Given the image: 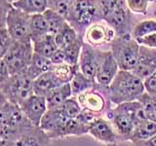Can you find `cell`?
<instances>
[{"instance_id":"43","label":"cell","mask_w":156,"mask_h":146,"mask_svg":"<svg viewBox=\"0 0 156 146\" xmlns=\"http://www.w3.org/2000/svg\"><path fill=\"white\" fill-rule=\"evenodd\" d=\"M133 146H156V136L153 138L144 140V141H134L131 142Z\"/></svg>"},{"instance_id":"23","label":"cell","mask_w":156,"mask_h":146,"mask_svg":"<svg viewBox=\"0 0 156 146\" xmlns=\"http://www.w3.org/2000/svg\"><path fill=\"white\" fill-rule=\"evenodd\" d=\"M13 6L30 16L43 14L49 9L48 0H18Z\"/></svg>"},{"instance_id":"18","label":"cell","mask_w":156,"mask_h":146,"mask_svg":"<svg viewBox=\"0 0 156 146\" xmlns=\"http://www.w3.org/2000/svg\"><path fill=\"white\" fill-rule=\"evenodd\" d=\"M112 109L116 112H119V113L126 115L127 117H129L134 122L135 126H138L139 124L148 120L144 106L139 100L125 102V103L112 107Z\"/></svg>"},{"instance_id":"30","label":"cell","mask_w":156,"mask_h":146,"mask_svg":"<svg viewBox=\"0 0 156 146\" xmlns=\"http://www.w3.org/2000/svg\"><path fill=\"white\" fill-rule=\"evenodd\" d=\"M155 32H156V18L144 19V21H140L138 23H136L131 34L134 39L138 40V39L150 35V34Z\"/></svg>"},{"instance_id":"38","label":"cell","mask_w":156,"mask_h":146,"mask_svg":"<svg viewBox=\"0 0 156 146\" xmlns=\"http://www.w3.org/2000/svg\"><path fill=\"white\" fill-rule=\"evenodd\" d=\"M14 42L15 41L9 34L7 27L0 26V53H1V57L5 56V54L9 51V49L12 47Z\"/></svg>"},{"instance_id":"20","label":"cell","mask_w":156,"mask_h":146,"mask_svg":"<svg viewBox=\"0 0 156 146\" xmlns=\"http://www.w3.org/2000/svg\"><path fill=\"white\" fill-rule=\"evenodd\" d=\"M71 96H73V94L70 87V83L69 84H65L55 90H53L45 96L48 109L60 108Z\"/></svg>"},{"instance_id":"40","label":"cell","mask_w":156,"mask_h":146,"mask_svg":"<svg viewBox=\"0 0 156 146\" xmlns=\"http://www.w3.org/2000/svg\"><path fill=\"white\" fill-rule=\"evenodd\" d=\"M136 42H138L140 46L156 49V32L150 34V35L145 36V37L140 38V39H138Z\"/></svg>"},{"instance_id":"12","label":"cell","mask_w":156,"mask_h":146,"mask_svg":"<svg viewBox=\"0 0 156 146\" xmlns=\"http://www.w3.org/2000/svg\"><path fill=\"white\" fill-rule=\"evenodd\" d=\"M68 118L63 115L60 108L48 109L43 116L40 128L51 139L63 138V131Z\"/></svg>"},{"instance_id":"28","label":"cell","mask_w":156,"mask_h":146,"mask_svg":"<svg viewBox=\"0 0 156 146\" xmlns=\"http://www.w3.org/2000/svg\"><path fill=\"white\" fill-rule=\"evenodd\" d=\"M99 3L104 19L112 16V15L129 9L127 6L126 0H99Z\"/></svg>"},{"instance_id":"44","label":"cell","mask_w":156,"mask_h":146,"mask_svg":"<svg viewBox=\"0 0 156 146\" xmlns=\"http://www.w3.org/2000/svg\"><path fill=\"white\" fill-rule=\"evenodd\" d=\"M6 1H7V2H9L10 4H12V5H13L15 2H17L18 0H6Z\"/></svg>"},{"instance_id":"27","label":"cell","mask_w":156,"mask_h":146,"mask_svg":"<svg viewBox=\"0 0 156 146\" xmlns=\"http://www.w3.org/2000/svg\"><path fill=\"white\" fill-rule=\"evenodd\" d=\"M79 37L81 36L78 35L75 29L69 23H66L63 28L55 36V40L58 45V48L63 50V49L71 45L72 43H74Z\"/></svg>"},{"instance_id":"6","label":"cell","mask_w":156,"mask_h":146,"mask_svg":"<svg viewBox=\"0 0 156 146\" xmlns=\"http://www.w3.org/2000/svg\"><path fill=\"white\" fill-rule=\"evenodd\" d=\"M82 109L90 111L99 117L106 115L112 108L108 96V87L100 85L97 83L96 87L90 91L76 96Z\"/></svg>"},{"instance_id":"29","label":"cell","mask_w":156,"mask_h":146,"mask_svg":"<svg viewBox=\"0 0 156 146\" xmlns=\"http://www.w3.org/2000/svg\"><path fill=\"white\" fill-rule=\"evenodd\" d=\"M30 29H31V40L32 41L49 34L48 22L43 14L31 16Z\"/></svg>"},{"instance_id":"36","label":"cell","mask_w":156,"mask_h":146,"mask_svg":"<svg viewBox=\"0 0 156 146\" xmlns=\"http://www.w3.org/2000/svg\"><path fill=\"white\" fill-rule=\"evenodd\" d=\"M75 1L76 0H48V6L49 9L54 10L66 19Z\"/></svg>"},{"instance_id":"10","label":"cell","mask_w":156,"mask_h":146,"mask_svg":"<svg viewBox=\"0 0 156 146\" xmlns=\"http://www.w3.org/2000/svg\"><path fill=\"white\" fill-rule=\"evenodd\" d=\"M116 36L114 29L102 19L88 27L83 36V40L89 45L98 48L105 45H110Z\"/></svg>"},{"instance_id":"25","label":"cell","mask_w":156,"mask_h":146,"mask_svg":"<svg viewBox=\"0 0 156 146\" xmlns=\"http://www.w3.org/2000/svg\"><path fill=\"white\" fill-rule=\"evenodd\" d=\"M97 85V82L95 80H92L90 78H88L86 75L78 69L75 75L73 76L72 80L70 82V87L72 90V94L74 96H77L83 92L87 91H90L94 89Z\"/></svg>"},{"instance_id":"22","label":"cell","mask_w":156,"mask_h":146,"mask_svg":"<svg viewBox=\"0 0 156 146\" xmlns=\"http://www.w3.org/2000/svg\"><path fill=\"white\" fill-rule=\"evenodd\" d=\"M32 46L34 53L49 58H51L58 49L55 40V36L51 35V34H47L41 38L33 40Z\"/></svg>"},{"instance_id":"8","label":"cell","mask_w":156,"mask_h":146,"mask_svg":"<svg viewBox=\"0 0 156 146\" xmlns=\"http://www.w3.org/2000/svg\"><path fill=\"white\" fill-rule=\"evenodd\" d=\"M33 54L32 43L14 42L12 47L1 57V60L7 64L11 75H14L27 69Z\"/></svg>"},{"instance_id":"35","label":"cell","mask_w":156,"mask_h":146,"mask_svg":"<svg viewBox=\"0 0 156 146\" xmlns=\"http://www.w3.org/2000/svg\"><path fill=\"white\" fill-rule=\"evenodd\" d=\"M139 101L143 104L147 119L156 123V96L145 92L140 97Z\"/></svg>"},{"instance_id":"19","label":"cell","mask_w":156,"mask_h":146,"mask_svg":"<svg viewBox=\"0 0 156 146\" xmlns=\"http://www.w3.org/2000/svg\"><path fill=\"white\" fill-rule=\"evenodd\" d=\"M65 85L52 70L40 75L34 80V94L46 96L49 92Z\"/></svg>"},{"instance_id":"46","label":"cell","mask_w":156,"mask_h":146,"mask_svg":"<svg viewBox=\"0 0 156 146\" xmlns=\"http://www.w3.org/2000/svg\"><path fill=\"white\" fill-rule=\"evenodd\" d=\"M155 12H156V10H155Z\"/></svg>"},{"instance_id":"21","label":"cell","mask_w":156,"mask_h":146,"mask_svg":"<svg viewBox=\"0 0 156 146\" xmlns=\"http://www.w3.org/2000/svg\"><path fill=\"white\" fill-rule=\"evenodd\" d=\"M53 62L51 61V58L43 57L41 55H38V54L34 53L30 64H29L28 68L27 69V73L29 74L32 79L35 80L37 77L40 75L44 74L48 71H50L53 68Z\"/></svg>"},{"instance_id":"15","label":"cell","mask_w":156,"mask_h":146,"mask_svg":"<svg viewBox=\"0 0 156 146\" xmlns=\"http://www.w3.org/2000/svg\"><path fill=\"white\" fill-rule=\"evenodd\" d=\"M20 107L27 118L35 127L40 126L43 116L48 110L46 97L35 94L23 100Z\"/></svg>"},{"instance_id":"9","label":"cell","mask_w":156,"mask_h":146,"mask_svg":"<svg viewBox=\"0 0 156 146\" xmlns=\"http://www.w3.org/2000/svg\"><path fill=\"white\" fill-rule=\"evenodd\" d=\"M1 140L10 141L13 146H52V139L39 127L33 125Z\"/></svg>"},{"instance_id":"13","label":"cell","mask_w":156,"mask_h":146,"mask_svg":"<svg viewBox=\"0 0 156 146\" xmlns=\"http://www.w3.org/2000/svg\"><path fill=\"white\" fill-rule=\"evenodd\" d=\"M120 68L111 51H101V60L98 66L96 82L98 84L108 87L118 74Z\"/></svg>"},{"instance_id":"39","label":"cell","mask_w":156,"mask_h":146,"mask_svg":"<svg viewBox=\"0 0 156 146\" xmlns=\"http://www.w3.org/2000/svg\"><path fill=\"white\" fill-rule=\"evenodd\" d=\"M145 92L156 96V71L144 80Z\"/></svg>"},{"instance_id":"41","label":"cell","mask_w":156,"mask_h":146,"mask_svg":"<svg viewBox=\"0 0 156 146\" xmlns=\"http://www.w3.org/2000/svg\"><path fill=\"white\" fill-rule=\"evenodd\" d=\"M11 77V73L7 66V64L1 60V63H0V84L6 82L9 78Z\"/></svg>"},{"instance_id":"1","label":"cell","mask_w":156,"mask_h":146,"mask_svg":"<svg viewBox=\"0 0 156 146\" xmlns=\"http://www.w3.org/2000/svg\"><path fill=\"white\" fill-rule=\"evenodd\" d=\"M144 92V80L132 71L120 70L108 86V96L112 107L139 100Z\"/></svg>"},{"instance_id":"5","label":"cell","mask_w":156,"mask_h":146,"mask_svg":"<svg viewBox=\"0 0 156 146\" xmlns=\"http://www.w3.org/2000/svg\"><path fill=\"white\" fill-rule=\"evenodd\" d=\"M32 126L18 104L1 99L0 104V130L1 138L9 137L22 130Z\"/></svg>"},{"instance_id":"37","label":"cell","mask_w":156,"mask_h":146,"mask_svg":"<svg viewBox=\"0 0 156 146\" xmlns=\"http://www.w3.org/2000/svg\"><path fill=\"white\" fill-rule=\"evenodd\" d=\"M151 1L153 0H126V3L129 10L133 14L145 16L147 14L148 6Z\"/></svg>"},{"instance_id":"33","label":"cell","mask_w":156,"mask_h":146,"mask_svg":"<svg viewBox=\"0 0 156 146\" xmlns=\"http://www.w3.org/2000/svg\"><path fill=\"white\" fill-rule=\"evenodd\" d=\"M89 127L82 124L77 119H68L65 127L63 131V138L68 136H82L84 134H88Z\"/></svg>"},{"instance_id":"16","label":"cell","mask_w":156,"mask_h":146,"mask_svg":"<svg viewBox=\"0 0 156 146\" xmlns=\"http://www.w3.org/2000/svg\"><path fill=\"white\" fill-rule=\"evenodd\" d=\"M156 71V49L140 46L136 66L133 69L135 75L141 80L146 79Z\"/></svg>"},{"instance_id":"31","label":"cell","mask_w":156,"mask_h":146,"mask_svg":"<svg viewBox=\"0 0 156 146\" xmlns=\"http://www.w3.org/2000/svg\"><path fill=\"white\" fill-rule=\"evenodd\" d=\"M78 69H79L78 65H70L67 64V63H62V64H54L51 70L55 73V75L63 84H69Z\"/></svg>"},{"instance_id":"24","label":"cell","mask_w":156,"mask_h":146,"mask_svg":"<svg viewBox=\"0 0 156 146\" xmlns=\"http://www.w3.org/2000/svg\"><path fill=\"white\" fill-rule=\"evenodd\" d=\"M154 136H156V123L150 120H146L135 127L129 141L130 142L144 141L153 138Z\"/></svg>"},{"instance_id":"14","label":"cell","mask_w":156,"mask_h":146,"mask_svg":"<svg viewBox=\"0 0 156 146\" xmlns=\"http://www.w3.org/2000/svg\"><path fill=\"white\" fill-rule=\"evenodd\" d=\"M101 51L84 42L81 50L78 67L79 70L88 78L96 81L98 66L101 60Z\"/></svg>"},{"instance_id":"17","label":"cell","mask_w":156,"mask_h":146,"mask_svg":"<svg viewBox=\"0 0 156 146\" xmlns=\"http://www.w3.org/2000/svg\"><path fill=\"white\" fill-rule=\"evenodd\" d=\"M106 117L113 126L116 133L118 134L119 138L129 141L136 127L134 122L129 117L114 111L112 108L106 113Z\"/></svg>"},{"instance_id":"3","label":"cell","mask_w":156,"mask_h":146,"mask_svg":"<svg viewBox=\"0 0 156 146\" xmlns=\"http://www.w3.org/2000/svg\"><path fill=\"white\" fill-rule=\"evenodd\" d=\"M0 92L1 99L20 105L34 95V79L27 70L11 75L6 82L0 84Z\"/></svg>"},{"instance_id":"42","label":"cell","mask_w":156,"mask_h":146,"mask_svg":"<svg viewBox=\"0 0 156 146\" xmlns=\"http://www.w3.org/2000/svg\"><path fill=\"white\" fill-rule=\"evenodd\" d=\"M51 61L53 64H62V63H66L65 61V53H63L62 49H58L57 52L54 54L51 57Z\"/></svg>"},{"instance_id":"4","label":"cell","mask_w":156,"mask_h":146,"mask_svg":"<svg viewBox=\"0 0 156 146\" xmlns=\"http://www.w3.org/2000/svg\"><path fill=\"white\" fill-rule=\"evenodd\" d=\"M109 47L120 70L133 71L138 61L140 45L132 34L116 36Z\"/></svg>"},{"instance_id":"2","label":"cell","mask_w":156,"mask_h":146,"mask_svg":"<svg viewBox=\"0 0 156 146\" xmlns=\"http://www.w3.org/2000/svg\"><path fill=\"white\" fill-rule=\"evenodd\" d=\"M66 19L78 35L83 37L88 27L104 19L99 0H76Z\"/></svg>"},{"instance_id":"34","label":"cell","mask_w":156,"mask_h":146,"mask_svg":"<svg viewBox=\"0 0 156 146\" xmlns=\"http://www.w3.org/2000/svg\"><path fill=\"white\" fill-rule=\"evenodd\" d=\"M60 110L62 113L68 119H76L82 111V107L78 102L76 96H71L68 99L61 107Z\"/></svg>"},{"instance_id":"32","label":"cell","mask_w":156,"mask_h":146,"mask_svg":"<svg viewBox=\"0 0 156 146\" xmlns=\"http://www.w3.org/2000/svg\"><path fill=\"white\" fill-rule=\"evenodd\" d=\"M83 44H84L83 37H79L74 43H72L71 45L63 49L66 63L70 65H78Z\"/></svg>"},{"instance_id":"11","label":"cell","mask_w":156,"mask_h":146,"mask_svg":"<svg viewBox=\"0 0 156 146\" xmlns=\"http://www.w3.org/2000/svg\"><path fill=\"white\" fill-rule=\"evenodd\" d=\"M88 134L106 146H116L120 139L110 121L104 117H99L93 122L89 127Z\"/></svg>"},{"instance_id":"45","label":"cell","mask_w":156,"mask_h":146,"mask_svg":"<svg viewBox=\"0 0 156 146\" xmlns=\"http://www.w3.org/2000/svg\"><path fill=\"white\" fill-rule=\"evenodd\" d=\"M154 15H155V18H156V12H155V14H154Z\"/></svg>"},{"instance_id":"7","label":"cell","mask_w":156,"mask_h":146,"mask_svg":"<svg viewBox=\"0 0 156 146\" xmlns=\"http://www.w3.org/2000/svg\"><path fill=\"white\" fill-rule=\"evenodd\" d=\"M31 16L14 6L6 18V27L15 42L32 43L31 40Z\"/></svg>"},{"instance_id":"26","label":"cell","mask_w":156,"mask_h":146,"mask_svg":"<svg viewBox=\"0 0 156 146\" xmlns=\"http://www.w3.org/2000/svg\"><path fill=\"white\" fill-rule=\"evenodd\" d=\"M43 15L45 16L48 22L49 34H51L53 36H56L67 23V19L65 17L52 9H48L47 11L43 13Z\"/></svg>"}]
</instances>
